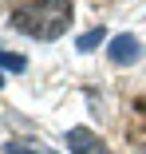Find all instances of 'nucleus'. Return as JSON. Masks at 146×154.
<instances>
[{"label": "nucleus", "instance_id": "nucleus-1", "mask_svg": "<svg viewBox=\"0 0 146 154\" xmlns=\"http://www.w3.org/2000/svg\"><path fill=\"white\" fill-rule=\"evenodd\" d=\"M71 20H75L71 0H32L12 12V28L28 40H59L71 28Z\"/></svg>", "mask_w": 146, "mask_h": 154}, {"label": "nucleus", "instance_id": "nucleus-2", "mask_svg": "<svg viewBox=\"0 0 146 154\" xmlns=\"http://www.w3.org/2000/svg\"><path fill=\"white\" fill-rule=\"evenodd\" d=\"M107 55H111V63L126 67V63H138V59H142V44H138V36L123 32V36H114V40H111Z\"/></svg>", "mask_w": 146, "mask_h": 154}, {"label": "nucleus", "instance_id": "nucleus-3", "mask_svg": "<svg viewBox=\"0 0 146 154\" xmlns=\"http://www.w3.org/2000/svg\"><path fill=\"white\" fill-rule=\"evenodd\" d=\"M67 150L71 154H107V146L99 142V134L87 131V127H71L67 131Z\"/></svg>", "mask_w": 146, "mask_h": 154}, {"label": "nucleus", "instance_id": "nucleus-4", "mask_svg": "<svg viewBox=\"0 0 146 154\" xmlns=\"http://www.w3.org/2000/svg\"><path fill=\"white\" fill-rule=\"evenodd\" d=\"M103 40H107V32H103V28H91V32H83V36L75 40V48H79V51H95Z\"/></svg>", "mask_w": 146, "mask_h": 154}, {"label": "nucleus", "instance_id": "nucleus-5", "mask_svg": "<svg viewBox=\"0 0 146 154\" xmlns=\"http://www.w3.org/2000/svg\"><path fill=\"white\" fill-rule=\"evenodd\" d=\"M4 154H55V150L36 146V142H4Z\"/></svg>", "mask_w": 146, "mask_h": 154}, {"label": "nucleus", "instance_id": "nucleus-6", "mask_svg": "<svg viewBox=\"0 0 146 154\" xmlns=\"http://www.w3.org/2000/svg\"><path fill=\"white\" fill-rule=\"evenodd\" d=\"M0 67H4V71H16V75H20V71L28 67V59H24V55H12V51H0Z\"/></svg>", "mask_w": 146, "mask_h": 154}, {"label": "nucleus", "instance_id": "nucleus-7", "mask_svg": "<svg viewBox=\"0 0 146 154\" xmlns=\"http://www.w3.org/2000/svg\"><path fill=\"white\" fill-rule=\"evenodd\" d=\"M0 87H4V75H0Z\"/></svg>", "mask_w": 146, "mask_h": 154}, {"label": "nucleus", "instance_id": "nucleus-8", "mask_svg": "<svg viewBox=\"0 0 146 154\" xmlns=\"http://www.w3.org/2000/svg\"><path fill=\"white\" fill-rule=\"evenodd\" d=\"M142 154H146V142H142Z\"/></svg>", "mask_w": 146, "mask_h": 154}]
</instances>
